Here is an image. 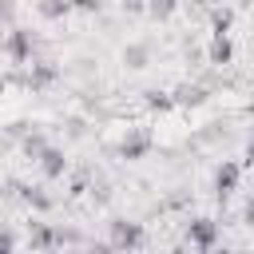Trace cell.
Instances as JSON below:
<instances>
[{
    "label": "cell",
    "instance_id": "obj_1",
    "mask_svg": "<svg viewBox=\"0 0 254 254\" xmlns=\"http://www.w3.org/2000/svg\"><path fill=\"white\" fill-rule=\"evenodd\" d=\"M0 254H8V242H0Z\"/></svg>",
    "mask_w": 254,
    "mask_h": 254
}]
</instances>
